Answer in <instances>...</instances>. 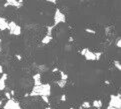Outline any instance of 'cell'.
Masks as SVG:
<instances>
[{
  "label": "cell",
  "instance_id": "d6986e66",
  "mask_svg": "<svg viewBox=\"0 0 121 109\" xmlns=\"http://www.w3.org/2000/svg\"><path fill=\"white\" fill-rule=\"evenodd\" d=\"M120 46H121V40H120V39H118V41H117V47H118V48H120Z\"/></svg>",
  "mask_w": 121,
  "mask_h": 109
},
{
  "label": "cell",
  "instance_id": "f1b7e54d",
  "mask_svg": "<svg viewBox=\"0 0 121 109\" xmlns=\"http://www.w3.org/2000/svg\"><path fill=\"white\" fill-rule=\"evenodd\" d=\"M71 109H73V108H71Z\"/></svg>",
  "mask_w": 121,
  "mask_h": 109
},
{
  "label": "cell",
  "instance_id": "d4e9b609",
  "mask_svg": "<svg viewBox=\"0 0 121 109\" xmlns=\"http://www.w3.org/2000/svg\"><path fill=\"white\" fill-rule=\"evenodd\" d=\"M47 1H50V2H53V3H55V2H56V0H47Z\"/></svg>",
  "mask_w": 121,
  "mask_h": 109
},
{
  "label": "cell",
  "instance_id": "4fadbf2b",
  "mask_svg": "<svg viewBox=\"0 0 121 109\" xmlns=\"http://www.w3.org/2000/svg\"><path fill=\"white\" fill-rule=\"evenodd\" d=\"M90 106H91V104H90L89 102H87V101H86V102H83V104H82V108H86V109H87V108H89Z\"/></svg>",
  "mask_w": 121,
  "mask_h": 109
},
{
  "label": "cell",
  "instance_id": "44dd1931",
  "mask_svg": "<svg viewBox=\"0 0 121 109\" xmlns=\"http://www.w3.org/2000/svg\"><path fill=\"white\" fill-rule=\"evenodd\" d=\"M61 100H63V101H64V100H66V97H65V95H62V97H61Z\"/></svg>",
  "mask_w": 121,
  "mask_h": 109
},
{
  "label": "cell",
  "instance_id": "7402d4cb",
  "mask_svg": "<svg viewBox=\"0 0 121 109\" xmlns=\"http://www.w3.org/2000/svg\"><path fill=\"white\" fill-rule=\"evenodd\" d=\"M6 97H7L8 99H11V98H10V94H9V93H6Z\"/></svg>",
  "mask_w": 121,
  "mask_h": 109
},
{
  "label": "cell",
  "instance_id": "7a4b0ae2",
  "mask_svg": "<svg viewBox=\"0 0 121 109\" xmlns=\"http://www.w3.org/2000/svg\"><path fill=\"white\" fill-rule=\"evenodd\" d=\"M7 29H9V31H10V33L12 34V35H20V33H21L20 26L17 25L15 22H13V21L8 23V28Z\"/></svg>",
  "mask_w": 121,
  "mask_h": 109
},
{
  "label": "cell",
  "instance_id": "6da1fadb",
  "mask_svg": "<svg viewBox=\"0 0 121 109\" xmlns=\"http://www.w3.org/2000/svg\"><path fill=\"white\" fill-rule=\"evenodd\" d=\"M51 93V87L49 84H40L35 85L31 92V96H49Z\"/></svg>",
  "mask_w": 121,
  "mask_h": 109
},
{
  "label": "cell",
  "instance_id": "52a82bcc",
  "mask_svg": "<svg viewBox=\"0 0 121 109\" xmlns=\"http://www.w3.org/2000/svg\"><path fill=\"white\" fill-rule=\"evenodd\" d=\"M21 4H22V2H18L17 0H6V4L5 6H14V7H20Z\"/></svg>",
  "mask_w": 121,
  "mask_h": 109
},
{
  "label": "cell",
  "instance_id": "7c38bea8",
  "mask_svg": "<svg viewBox=\"0 0 121 109\" xmlns=\"http://www.w3.org/2000/svg\"><path fill=\"white\" fill-rule=\"evenodd\" d=\"M51 40H52V37H51V35H46L44 38L42 39V43H43V44H47V43H49Z\"/></svg>",
  "mask_w": 121,
  "mask_h": 109
},
{
  "label": "cell",
  "instance_id": "277c9868",
  "mask_svg": "<svg viewBox=\"0 0 121 109\" xmlns=\"http://www.w3.org/2000/svg\"><path fill=\"white\" fill-rule=\"evenodd\" d=\"M65 20H66L65 15H64L59 9H56L55 14H54V22H55V25L58 24V23H63V22H65Z\"/></svg>",
  "mask_w": 121,
  "mask_h": 109
},
{
  "label": "cell",
  "instance_id": "9c48e42d",
  "mask_svg": "<svg viewBox=\"0 0 121 109\" xmlns=\"http://www.w3.org/2000/svg\"><path fill=\"white\" fill-rule=\"evenodd\" d=\"M7 28H8V22L3 17H0V30H5Z\"/></svg>",
  "mask_w": 121,
  "mask_h": 109
},
{
  "label": "cell",
  "instance_id": "e0dca14e",
  "mask_svg": "<svg viewBox=\"0 0 121 109\" xmlns=\"http://www.w3.org/2000/svg\"><path fill=\"white\" fill-rule=\"evenodd\" d=\"M42 97V99L43 100H44V101L47 103V102H48V96H45V95H43V96H41Z\"/></svg>",
  "mask_w": 121,
  "mask_h": 109
},
{
  "label": "cell",
  "instance_id": "603a6c76",
  "mask_svg": "<svg viewBox=\"0 0 121 109\" xmlns=\"http://www.w3.org/2000/svg\"><path fill=\"white\" fill-rule=\"evenodd\" d=\"M107 109H120V108H115V107H111V106H109Z\"/></svg>",
  "mask_w": 121,
  "mask_h": 109
},
{
  "label": "cell",
  "instance_id": "5b68a950",
  "mask_svg": "<svg viewBox=\"0 0 121 109\" xmlns=\"http://www.w3.org/2000/svg\"><path fill=\"white\" fill-rule=\"evenodd\" d=\"M81 54L84 56L86 60H96V56H95L94 52H91L88 48H84L81 51Z\"/></svg>",
  "mask_w": 121,
  "mask_h": 109
},
{
  "label": "cell",
  "instance_id": "ba28073f",
  "mask_svg": "<svg viewBox=\"0 0 121 109\" xmlns=\"http://www.w3.org/2000/svg\"><path fill=\"white\" fill-rule=\"evenodd\" d=\"M6 79H7V74L4 73L2 77L0 78V90H4L5 89V82H6Z\"/></svg>",
  "mask_w": 121,
  "mask_h": 109
},
{
  "label": "cell",
  "instance_id": "cb8c5ba5",
  "mask_svg": "<svg viewBox=\"0 0 121 109\" xmlns=\"http://www.w3.org/2000/svg\"><path fill=\"white\" fill-rule=\"evenodd\" d=\"M0 73H3V69H2V66L0 65Z\"/></svg>",
  "mask_w": 121,
  "mask_h": 109
},
{
  "label": "cell",
  "instance_id": "30bf717a",
  "mask_svg": "<svg viewBox=\"0 0 121 109\" xmlns=\"http://www.w3.org/2000/svg\"><path fill=\"white\" fill-rule=\"evenodd\" d=\"M40 78H41V75L40 73H37L35 75L33 76V79H34V84L35 85H40L41 82H40Z\"/></svg>",
  "mask_w": 121,
  "mask_h": 109
},
{
  "label": "cell",
  "instance_id": "9a60e30c",
  "mask_svg": "<svg viewBox=\"0 0 121 109\" xmlns=\"http://www.w3.org/2000/svg\"><path fill=\"white\" fill-rule=\"evenodd\" d=\"M60 75H61V79H62V80H66L67 78H68V76H67V75H66V74L64 73V72H62V71L60 72Z\"/></svg>",
  "mask_w": 121,
  "mask_h": 109
},
{
  "label": "cell",
  "instance_id": "484cf974",
  "mask_svg": "<svg viewBox=\"0 0 121 109\" xmlns=\"http://www.w3.org/2000/svg\"><path fill=\"white\" fill-rule=\"evenodd\" d=\"M0 50H1V40H0Z\"/></svg>",
  "mask_w": 121,
  "mask_h": 109
},
{
  "label": "cell",
  "instance_id": "8fae6325",
  "mask_svg": "<svg viewBox=\"0 0 121 109\" xmlns=\"http://www.w3.org/2000/svg\"><path fill=\"white\" fill-rule=\"evenodd\" d=\"M93 107L97 108V109H100L102 107V102L100 101V100H95V101H93Z\"/></svg>",
  "mask_w": 121,
  "mask_h": 109
},
{
  "label": "cell",
  "instance_id": "ac0fdd59",
  "mask_svg": "<svg viewBox=\"0 0 121 109\" xmlns=\"http://www.w3.org/2000/svg\"><path fill=\"white\" fill-rule=\"evenodd\" d=\"M95 56H96V60H97V59H99V58H100L101 53H100V52H99V53H95Z\"/></svg>",
  "mask_w": 121,
  "mask_h": 109
},
{
  "label": "cell",
  "instance_id": "3957f363",
  "mask_svg": "<svg viewBox=\"0 0 121 109\" xmlns=\"http://www.w3.org/2000/svg\"><path fill=\"white\" fill-rule=\"evenodd\" d=\"M109 106L111 107H115V108H120L121 107V98H120V94L118 95H111L110 97V102H109Z\"/></svg>",
  "mask_w": 121,
  "mask_h": 109
},
{
  "label": "cell",
  "instance_id": "8992f818",
  "mask_svg": "<svg viewBox=\"0 0 121 109\" xmlns=\"http://www.w3.org/2000/svg\"><path fill=\"white\" fill-rule=\"evenodd\" d=\"M4 109H22L19 104L17 103L16 101H14L13 99H8L7 103L5 104V106H4Z\"/></svg>",
  "mask_w": 121,
  "mask_h": 109
},
{
  "label": "cell",
  "instance_id": "4316f807",
  "mask_svg": "<svg viewBox=\"0 0 121 109\" xmlns=\"http://www.w3.org/2000/svg\"><path fill=\"white\" fill-rule=\"evenodd\" d=\"M46 109H51V108H46Z\"/></svg>",
  "mask_w": 121,
  "mask_h": 109
},
{
  "label": "cell",
  "instance_id": "2e32d148",
  "mask_svg": "<svg viewBox=\"0 0 121 109\" xmlns=\"http://www.w3.org/2000/svg\"><path fill=\"white\" fill-rule=\"evenodd\" d=\"M114 65H115L116 67H117L118 70H120V69H121V66H120V62H119V61H114Z\"/></svg>",
  "mask_w": 121,
  "mask_h": 109
},
{
  "label": "cell",
  "instance_id": "83f0119b",
  "mask_svg": "<svg viewBox=\"0 0 121 109\" xmlns=\"http://www.w3.org/2000/svg\"><path fill=\"white\" fill-rule=\"evenodd\" d=\"M80 109H82V107H80Z\"/></svg>",
  "mask_w": 121,
  "mask_h": 109
},
{
  "label": "cell",
  "instance_id": "ffe728a7",
  "mask_svg": "<svg viewBox=\"0 0 121 109\" xmlns=\"http://www.w3.org/2000/svg\"><path fill=\"white\" fill-rule=\"evenodd\" d=\"M86 31H87V32H89V33H94V31H93V30H90V29H86Z\"/></svg>",
  "mask_w": 121,
  "mask_h": 109
},
{
  "label": "cell",
  "instance_id": "5bb4252c",
  "mask_svg": "<svg viewBox=\"0 0 121 109\" xmlns=\"http://www.w3.org/2000/svg\"><path fill=\"white\" fill-rule=\"evenodd\" d=\"M65 83H66V80H60L59 82H57V84L59 85V87H63L64 85H65Z\"/></svg>",
  "mask_w": 121,
  "mask_h": 109
}]
</instances>
